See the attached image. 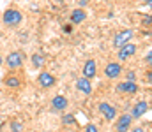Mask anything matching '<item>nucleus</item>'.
I'll use <instances>...</instances> for the list:
<instances>
[{
  "label": "nucleus",
  "mask_w": 152,
  "mask_h": 132,
  "mask_svg": "<svg viewBox=\"0 0 152 132\" xmlns=\"http://www.w3.org/2000/svg\"><path fill=\"white\" fill-rule=\"evenodd\" d=\"M67 106H69V102H67V99H66L64 95H55V97L51 99V109L57 111V113L66 111Z\"/></svg>",
  "instance_id": "obj_10"
},
{
  "label": "nucleus",
  "mask_w": 152,
  "mask_h": 132,
  "mask_svg": "<svg viewBox=\"0 0 152 132\" xmlns=\"http://www.w3.org/2000/svg\"><path fill=\"white\" fill-rule=\"evenodd\" d=\"M76 88H78V92H81V93L88 95V93L92 92L90 79H87V78H80V79H76Z\"/></svg>",
  "instance_id": "obj_14"
},
{
  "label": "nucleus",
  "mask_w": 152,
  "mask_h": 132,
  "mask_svg": "<svg viewBox=\"0 0 152 132\" xmlns=\"http://www.w3.org/2000/svg\"><path fill=\"white\" fill-rule=\"evenodd\" d=\"M136 79V74L134 72H127V81H134Z\"/></svg>",
  "instance_id": "obj_21"
},
{
  "label": "nucleus",
  "mask_w": 152,
  "mask_h": 132,
  "mask_svg": "<svg viewBox=\"0 0 152 132\" xmlns=\"http://www.w3.org/2000/svg\"><path fill=\"white\" fill-rule=\"evenodd\" d=\"M85 132H99V131H97V127H96L94 123H88V125L85 127Z\"/></svg>",
  "instance_id": "obj_20"
},
{
  "label": "nucleus",
  "mask_w": 152,
  "mask_h": 132,
  "mask_svg": "<svg viewBox=\"0 0 152 132\" xmlns=\"http://www.w3.org/2000/svg\"><path fill=\"white\" fill-rule=\"evenodd\" d=\"M142 25L143 27H152V14H145L142 18Z\"/></svg>",
  "instance_id": "obj_19"
},
{
  "label": "nucleus",
  "mask_w": 152,
  "mask_h": 132,
  "mask_svg": "<svg viewBox=\"0 0 152 132\" xmlns=\"http://www.w3.org/2000/svg\"><path fill=\"white\" fill-rule=\"evenodd\" d=\"M2 63H4V58H2V55H0V65H2Z\"/></svg>",
  "instance_id": "obj_26"
},
{
  "label": "nucleus",
  "mask_w": 152,
  "mask_h": 132,
  "mask_svg": "<svg viewBox=\"0 0 152 132\" xmlns=\"http://www.w3.org/2000/svg\"><path fill=\"white\" fill-rule=\"evenodd\" d=\"M55 83H57V79H55V76L51 72H48V71H41L39 72L37 85L41 88H51V87H55Z\"/></svg>",
  "instance_id": "obj_8"
},
{
  "label": "nucleus",
  "mask_w": 152,
  "mask_h": 132,
  "mask_svg": "<svg viewBox=\"0 0 152 132\" xmlns=\"http://www.w3.org/2000/svg\"><path fill=\"white\" fill-rule=\"evenodd\" d=\"M143 2H145V4H152V0H143Z\"/></svg>",
  "instance_id": "obj_27"
},
{
  "label": "nucleus",
  "mask_w": 152,
  "mask_h": 132,
  "mask_svg": "<svg viewBox=\"0 0 152 132\" xmlns=\"http://www.w3.org/2000/svg\"><path fill=\"white\" fill-rule=\"evenodd\" d=\"M136 44L133 43H127L124 44L122 48H118V53H117V58H118V62H126V60H129L131 56H134L136 55Z\"/></svg>",
  "instance_id": "obj_3"
},
{
  "label": "nucleus",
  "mask_w": 152,
  "mask_h": 132,
  "mask_svg": "<svg viewBox=\"0 0 152 132\" xmlns=\"http://www.w3.org/2000/svg\"><path fill=\"white\" fill-rule=\"evenodd\" d=\"M147 63H152V53L147 55Z\"/></svg>",
  "instance_id": "obj_25"
},
{
  "label": "nucleus",
  "mask_w": 152,
  "mask_h": 132,
  "mask_svg": "<svg viewBox=\"0 0 152 132\" xmlns=\"http://www.w3.org/2000/svg\"><path fill=\"white\" fill-rule=\"evenodd\" d=\"M4 62H5V65L9 69H20L23 65V62H25V53L23 51H12V53H9L5 56Z\"/></svg>",
  "instance_id": "obj_2"
},
{
  "label": "nucleus",
  "mask_w": 152,
  "mask_h": 132,
  "mask_svg": "<svg viewBox=\"0 0 152 132\" xmlns=\"http://www.w3.org/2000/svg\"><path fill=\"white\" fill-rule=\"evenodd\" d=\"M30 58H32V65H34L36 69H42V65H44V56H42L41 53H34Z\"/></svg>",
  "instance_id": "obj_16"
},
{
  "label": "nucleus",
  "mask_w": 152,
  "mask_h": 132,
  "mask_svg": "<svg viewBox=\"0 0 152 132\" xmlns=\"http://www.w3.org/2000/svg\"><path fill=\"white\" fill-rule=\"evenodd\" d=\"M81 74H83V78H87V79H92V78H96V74H97V63H96V60L88 58V60L83 63Z\"/></svg>",
  "instance_id": "obj_9"
},
{
  "label": "nucleus",
  "mask_w": 152,
  "mask_h": 132,
  "mask_svg": "<svg viewBox=\"0 0 152 132\" xmlns=\"http://www.w3.org/2000/svg\"><path fill=\"white\" fill-rule=\"evenodd\" d=\"M131 123H133V116H131V115H127V113H122L120 116H117L115 131H117V132H129Z\"/></svg>",
  "instance_id": "obj_5"
},
{
  "label": "nucleus",
  "mask_w": 152,
  "mask_h": 132,
  "mask_svg": "<svg viewBox=\"0 0 152 132\" xmlns=\"http://www.w3.org/2000/svg\"><path fill=\"white\" fill-rule=\"evenodd\" d=\"M0 129H2V123H0Z\"/></svg>",
  "instance_id": "obj_28"
},
{
  "label": "nucleus",
  "mask_w": 152,
  "mask_h": 132,
  "mask_svg": "<svg viewBox=\"0 0 152 132\" xmlns=\"http://www.w3.org/2000/svg\"><path fill=\"white\" fill-rule=\"evenodd\" d=\"M122 63L120 62H110V63H106V67H104V76L108 78V79H117L120 74H122Z\"/></svg>",
  "instance_id": "obj_7"
},
{
  "label": "nucleus",
  "mask_w": 152,
  "mask_h": 132,
  "mask_svg": "<svg viewBox=\"0 0 152 132\" xmlns=\"http://www.w3.org/2000/svg\"><path fill=\"white\" fill-rule=\"evenodd\" d=\"M129 132H143L142 127H134V129H129Z\"/></svg>",
  "instance_id": "obj_24"
},
{
  "label": "nucleus",
  "mask_w": 152,
  "mask_h": 132,
  "mask_svg": "<svg viewBox=\"0 0 152 132\" xmlns=\"http://www.w3.org/2000/svg\"><path fill=\"white\" fill-rule=\"evenodd\" d=\"M64 32H66V34H71V32H73V27H71V25H64Z\"/></svg>",
  "instance_id": "obj_22"
},
{
  "label": "nucleus",
  "mask_w": 152,
  "mask_h": 132,
  "mask_svg": "<svg viewBox=\"0 0 152 132\" xmlns=\"http://www.w3.org/2000/svg\"><path fill=\"white\" fill-rule=\"evenodd\" d=\"M134 35V32L131 30V28H124L122 32H118L117 35L113 37V46L118 49V48H122L124 44H127L129 41H131V37Z\"/></svg>",
  "instance_id": "obj_6"
},
{
  "label": "nucleus",
  "mask_w": 152,
  "mask_h": 132,
  "mask_svg": "<svg viewBox=\"0 0 152 132\" xmlns=\"http://www.w3.org/2000/svg\"><path fill=\"white\" fill-rule=\"evenodd\" d=\"M147 109H149V104H147L145 100H138V102L133 106V109H131V116H133V118H142V116L147 113Z\"/></svg>",
  "instance_id": "obj_12"
},
{
  "label": "nucleus",
  "mask_w": 152,
  "mask_h": 132,
  "mask_svg": "<svg viewBox=\"0 0 152 132\" xmlns=\"http://www.w3.org/2000/svg\"><path fill=\"white\" fill-rule=\"evenodd\" d=\"M138 90H140V88H138V85H136V81H122V83L117 85V92H120V93L134 95Z\"/></svg>",
  "instance_id": "obj_11"
},
{
  "label": "nucleus",
  "mask_w": 152,
  "mask_h": 132,
  "mask_svg": "<svg viewBox=\"0 0 152 132\" xmlns=\"http://www.w3.org/2000/svg\"><path fill=\"white\" fill-rule=\"evenodd\" d=\"M11 132H23V123L18 120L11 122Z\"/></svg>",
  "instance_id": "obj_18"
},
{
  "label": "nucleus",
  "mask_w": 152,
  "mask_h": 132,
  "mask_svg": "<svg viewBox=\"0 0 152 132\" xmlns=\"http://www.w3.org/2000/svg\"><path fill=\"white\" fill-rule=\"evenodd\" d=\"M62 123H64V125H76V120L71 113H66V115L62 116Z\"/></svg>",
  "instance_id": "obj_17"
},
{
  "label": "nucleus",
  "mask_w": 152,
  "mask_h": 132,
  "mask_svg": "<svg viewBox=\"0 0 152 132\" xmlns=\"http://www.w3.org/2000/svg\"><path fill=\"white\" fill-rule=\"evenodd\" d=\"M147 79H149V83L152 85V71H147Z\"/></svg>",
  "instance_id": "obj_23"
},
{
  "label": "nucleus",
  "mask_w": 152,
  "mask_h": 132,
  "mask_svg": "<svg viewBox=\"0 0 152 132\" xmlns=\"http://www.w3.org/2000/svg\"><path fill=\"white\" fill-rule=\"evenodd\" d=\"M69 18H71V23H73V25H80V23H83V21L87 19V12L78 7V9H75V11L69 14Z\"/></svg>",
  "instance_id": "obj_13"
},
{
  "label": "nucleus",
  "mask_w": 152,
  "mask_h": 132,
  "mask_svg": "<svg viewBox=\"0 0 152 132\" xmlns=\"http://www.w3.org/2000/svg\"><path fill=\"white\" fill-rule=\"evenodd\" d=\"M97 111H99V113L103 115V118L108 120V122H113V120H117V116H118L117 109H115L112 104H108V102H101V104L97 106Z\"/></svg>",
  "instance_id": "obj_4"
},
{
  "label": "nucleus",
  "mask_w": 152,
  "mask_h": 132,
  "mask_svg": "<svg viewBox=\"0 0 152 132\" xmlns=\"http://www.w3.org/2000/svg\"><path fill=\"white\" fill-rule=\"evenodd\" d=\"M4 85L7 88H20L21 87V78H18V76H7L4 79Z\"/></svg>",
  "instance_id": "obj_15"
},
{
  "label": "nucleus",
  "mask_w": 152,
  "mask_h": 132,
  "mask_svg": "<svg viewBox=\"0 0 152 132\" xmlns=\"http://www.w3.org/2000/svg\"><path fill=\"white\" fill-rule=\"evenodd\" d=\"M2 21H4L5 27H18L23 21V14L18 9H7L2 16Z\"/></svg>",
  "instance_id": "obj_1"
}]
</instances>
